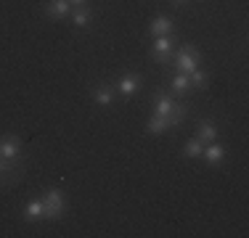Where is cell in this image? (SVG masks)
I'll return each mask as SVG.
<instances>
[{"label":"cell","mask_w":249,"mask_h":238,"mask_svg":"<svg viewBox=\"0 0 249 238\" xmlns=\"http://www.w3.org/2000/svg\"><path fill=\"white\" fill-rule=\"evenodd\" d=\"M21 217H24L27 222H40V220H43V199L29 201L24 206V212H21Z\"/></svg>","instance_id":"obj_14"},{"label":"cell","mask_w":249,"mask_h":238,"mask_svg":"<svg viewBox=\"0 0 249 238\" xmlns=\"http://www.w3.org/2000/svg\"><path fill=\"white\" fill-rule=\"evenodd\" d=\"M173 67L178 69V71H183V74H191L194 69L199 67V61H201V53L196 51L194 45H186V48H180L178 53H173Z\"/></svg>","instance_id":"obj_2"},{"label":"cell","mask_w":249,"mask_h":238,"mask_svg":"<svg viewBox=\"0 0 249 238\" xmlns=\"http://www.w3.org/2000/svg\"><path fill=\"white\" fill-rule=\"evenodd\" d=\"M93 95H96V103L98 106H111V103H114V87H111L109 82H98L96 90H93Z\"/></svg>","instance_id":"obj_11"},{"label":"cell","mask_w":249,"mask_h":238,"mask_svg":"<svg viewBox=\"0 0 249 238\" xmlns=\"http://www.w3.org/2000/svg\"><path fill=\"white\" fill-rule=\"evenodd\" d=\"M21 151H24V143H21L19 135H3V138H0V156H3L8 164L24 167V162H21Z\"/></svg>","instance_id":"obj_3"},{"label":"cell","mask_w":249,"mask_h":238,"mask_svg":"<svg viewBox=\"0 0 249 238\" xmlns=\"http://www.w3.org/2000/svg\"><path fill=\"white\" fill-rule=\"evenodd\" d=\"M188 82H191V87H196V90H204L207 82H210V74H207V71H201V69L196 67L191 74H188Z\"/></svg>","instance_id":"obj_16"},{"label":"cell","mask_w":249,"mask_h":238,"mask_svg":"<svg viewBox=\"0 0 249 238\" xmlns=\"http://www.w3.org/2000/svg\"><path fill=\"white\" fill-rule=\"evenodd\" d=\"M186 114H188V106L186 103H175L173 106V111H170V117H167V122H170V127H178V124L186 119Z\"/></svg>","instance_id":"obj_17"},{"label":"cell","mask_w":249,"mask_h":238,"mask_svg":"<svg viewBox=\"0 0 249 238\" xmlns=\"http://www.w3.org/2000/svg\"><path fill=\"white\" fill-rule=\"evenodd\" d=\"M223 153H225V148H223L217 140H212V143H207V146H204L201 156H204V162H207V164L215 167V164H220V162H223Z\"/></svg>","instance_id":"obj_9"},{"label":"cell","mask_w":249,"mask_h":238,"mask_svg":"<svg viewBox=\"0 0 249 238\" xmlns=\"http://www.w3.org/2000/svg\"><path fill=\"white\" fill-rule=\"evenodd\" d=\"M45 16H51V19L69 16V0H48L45 3Z\"/></svg>","instance_id":"obj_10"},{"label":"cell","mask_w":249,"mask_h":238,"mask_svg":"<svg viewBox=\"0 0 249 238\" xmlns=\"http://www.w3.org/2000/svg\"><path fill=\"white\" fill-rule=\"evenodd\" d=\"M188 90H191V82H188V74L178 71V74L170 77V93H173V95H186Z\"/></svg>","instance_id":"obj_12"},{"label":"cell","mask_w":249,"mask_h":238,"mask_svg":"<svg viewBox=\"0 0 249 238\" xmlns=\"http://www.w3.org/2000/svg\"><path fill=\"white\" fill-rule=\"evenodd\" d=\"M173 3H175V5H183V3H186V0H173Z\"/></svg>","instance_id":"obj_20"},{"label":"cell","mask_w":249,"mask_h":238,"mask_svg":"<svg viewBox=\"0 0 249 238\" xmlns=\"http://www.w3.org/2000/svg\"><path fill=\"white\" fill-rule=\"evenodd\" d=\"M199 140L204 143H212V140H217V124L212 122V119H201L199 122Z\"/></svg>","instance_id":"obj_13"},{"label":"cell","mask_w":249,"mask_h":238,"mask_svg":"<svg viewBox=\"0 0 249 238\" xmlns=\"http://www.w3.org/2000/svg\"><path fill=\"white\" fill-rule=\"evenodd\" d=\"M173 53H175V37L173 34H162V37H157L151 43V58L157 64H170Z\"/></svg>","instance_id":"obj_4"},{"label":"cell","mask_w":249,"mask_h":238,"mask_svg":"<svg viewBox=\"0 0 249 238\" xmlns=\"http://www.w3.org/2000/svg\"><path fill=\"white\" fill-rule=\"evenodd\" d=\"M141 85H143V80H141V74H122L120 80H117L114 90L124 95V98H130V95H135L141 90Z\"/></svg>","instance_id":"obj_5"},{"label":"cell","mask_w":249,"mask_h":238,"mask_svg":"<svg viewBox=\"0 0 249 238\" xmlns=\"http://www.w3.org/2000/svg\"><path fill=\"white\" fill-rule=\"evenodd\" d=\"M175 103H178V101H175L170 93H157V95H154V114L170 117V111H173Z\"/></svg>","instance_id":"obj_7"},{"label":"cell","mask_w":249,"mask_h":238,"mask_svg":"<svg viewBox=\"0 0 249 238\" xmlns=\"http://www.w3.org/2000/svg\"><path fill=\"white\" fill-rule=\"evenodd\" d=\"M201 151H204V143H201L199 138H194V140L186 143V148H183V156H186V159H196V156H201Z\"/></svg>","instance_id":"obj_18"},{"label":"cell","mask_w":249,"mask_h":238,"mask_svg":"<svg viewBox=\"0 0 249 238\" xmlns=\"http://www.w3.org/2000/svg\"><path fill=\"white\" fill-rule=\"evenodd\" d=\"M88 0H69V5H85Z\"/></svg>","instance_id":"obj_19"},{"label":"cell","mask_w":249,"mask_h":238,"mask_svg":"<svg viewBox=\"0 0 249 238\" xmlns=\"http://www.w3.org/2000/svg\"><path fill=\"white\" fill-rule=\"evenodd\" d=\"M175 32V21L170 16H157L151 24H149V34L151 37H162V34H173Z\"/></svg>","instance_id":"obj_6"},{"label":"cell","mask_w":249,"mask_h":238,"mask_svg":"<svg viewBox=\"0 0 249 238\" xmlns=\"http://www.w3.org/2000/svg\"><path fill=\"white\" fill-rule=\"evenodd\" d=\"M72 24L74 27H80V29H88L93 24V11H90V5H74V11H72Z\"/></svg>","instance_id":"obj_8"},{"label":"cell","mask_w":249,"mask_h":238,"mask_svg":"<svg viewBox=\"0 0 249 238\" xmlns=\"http://www.w3.org/2000/svg\"><path fill=\"white\" fill-rule=\"evenodd\" d=\"M67 214V196L58 188H48L43 193V220H61Z\"/></svg>","instance_id":"obj_1"},{"label":"cell","mask_w":249,"mask_h":238,"mask_svg":"<svg viewBox=\"0 0 249 238\" xmlns=\"http://www.w3.org/2000/svg\"><path fill=\"white\" fill-rule=\"evenodd\" d=\"M170 130V122H167V117H159V114H154L149 122H146V133L149 135H162V133H167Z\"/></svg>","instance_id":"obj_15"}]
</instances>
